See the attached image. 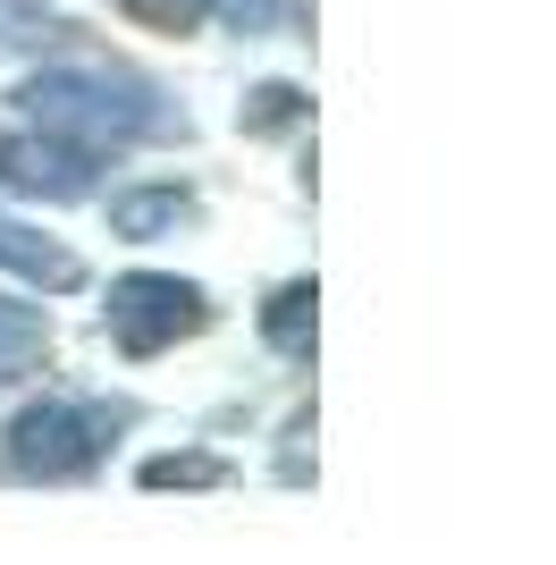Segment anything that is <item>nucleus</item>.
Wrapping results in <instances>:
<instances>
[{
  "instance_id": "nucleus-10",
  "label": "nucleus",
  "mask_w": 556,
  "mask_h": 565,
  "mask_svg": "<svg viewBox=\"0 0 556 565\" xmlns=\"http://www.w3.org/2000/svg\"><path fill=\"white\" fill-rule=\"evenodd\" d=\"M303 321H312V287L270 296V338H278V347H303Z\"/></svg>"
},
{
  "instance_id": "nucleus-2",
  "label": "nucleus",
  "mask_w": 556,
  "mask_h": 565,
  "mask_svg": "<svg viewBox=\"0 0 556 565\" xmlns=\"http://www.w3.org/2000/svg\"><path fill=\"white\" fill-rule=\"evenodd\" d=\"M127 423V405H93V397H51V405H25L9 448H18L25 472H85L93 456L110 448V430Z\"/></svg>"
},
{
  "instance_id": "nucleus-11",
  "label": "nucleus",
  "mask_w": 556,
  "mask_h": 565,
  "mask_svg": "<svg viewBox=\"0 0 556 565\" xmlns=\"http://www.w3.org/2000/svg\"><path fill=\"white\" fill-rule=\"evenodd\" d=\"M254 102H261L254 110L261 127H287V118H296V94H287V85H270V94H254Z\"/></svg>"
},
{
  "instance_id": "nucleus-8",
  "label": "nucleus",
  "mask_w": 556,
  "mask_h": 565,
  "mask_svg": "<svg viewBox=\"0 0 556 565\" xmlns=\"http://www.w3.org/2000/svg\"><path fill=\"white\" fill-rule=\"evenodd\" d=\"M34 354H43V321H25V312H0V380L25 372Z\"/></svg>"
},
{
  "instance_id": "nucleus-7",
  "label": "nucleus",
  "mask_w": 556,
  "mask_h": 565,
  "mask_svg": "<svg viewBox=\"0 0 556 565\" xmlns=\"http://www.w3.org/2000/svg\"><path fill=\"white\" fill-rule=\"evenodd\" d=\"M194 9L228 18L236 34H270V25H287V0H194Z\"/></svg>"
},
{
  "instance_id": "nucleus-5",
  "label": "nucleus",
  "mask_w": 556,
  "mask_h": 565,
  "mask_svg": "<svg viewBox=\"0 0 556 565\" xmlns=\"http://www.w3.org/2000/svg\"><path fill=\"white\" fill-rule=\"evenodd\" d=\"M0 270H18V279H34V287H76V254H60L51 236H34L9 212H0Z\"/></svg>"
},
{
  "instance_id": "nucleus-1",
  "label": "nucleus",
  "mask_w": 556,
  "mask_h": 565,
  "mask_svg": "<svg viewBox=\"0 0 556 565\" xmlns=\"http://www.w3.org/2000/svg\"><path fill=\"white\" fill-rule=\"evenodd\" d=\"M18 102L43 136H68V143H85V152L136 143V136H169V102L127 68H51V76H34Z\"/></svg>"
},
{
  "instance_id": "nucleus-3",
  "label": "nucleus",
  "mask_w": 556,
  "mask_h": 565,
  "mask_svg": "<svg viewBox=\"0 0 556 565\" xmlns=\"http://www.w3.org/2000/svg\"><path fill=\"white\" fill-rule=\"evenodd\" d=\"M211 305H203V287H185V279H118L110 287V338L127 354H161L169 338L185 330H203Z\"/></svg>"
},
{
  "instance_id": "nucleus-12",
  "label": "nucleus",
  "mask_w": 556,
  "mask_h": 565,
  "mask_svg": "<svg viewBox=\"0 0 556 565\" xmlns=\"http://www.w3.org/2000/svg\"><path fill=\"white\" fill-rule=\"evenodd\" d=\"M152 481H211V465H194V456L178 465V456H169V465H152Z\"/></svg>"
},
{
  "instance_id": "nucleus-6",
  "label": "nucleus",
  "mask_w": 556,
  "mask_h": 565,
  "mask_svg": "<svg viewBox=\"0 0 556 565\" xmlns=\"http://www.w3.org/2000/svg\"><path fill=\"white\" fill-rule=\"evenodd\" d=\"M51 34H60V9H51V0H0V51L51 43Z\"/></svg>"
},
{
  "instance_id": "nucleus-9",
  "label": "nucleus",
  "mask_w": 556,
  "mask_h": 565,
  "mask_svg": "<svg viewBox=\"0 0 556 565\" xmlns=\"http://www.w3.org/2000/svg\"><path fill=\"white\" fill-rule=\"evenodd\" d=\"M110 220H118V228H161V220H185V194H169V186L161 194H127Z\"/></svg>"
},
{
  "instance_id": "nucleus-4",
  "label": "nucleus",
  "mask_w": 556,
  "mask_h": 565,
  "mask_svg": "<svg viewBox=\"0 0 556 565\" xmlns=\"http://www.w3.org/2000/svg\"><path fill=\"white\" fill-rule=\"evenodd\" d=\"M0 169H9L18 194H51V203H68V194L93 186V152L68 143V136H9L0 143Z\"/></svg>"
}]
</instances>
